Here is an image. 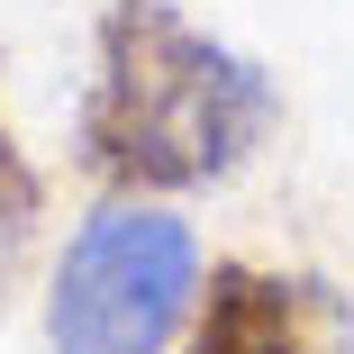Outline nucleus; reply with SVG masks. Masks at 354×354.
<instances>
[{
    "label": "nucleus",
    "instance_id": "nucleus-2",
    "mask_svg": "<svg viewBox=\"0 0 354 354\" xmlns=\"http://www.w3.org/2000/svg\"><path fill=\"white\" fill-rule=\"evenodd\" d=\"M200 300V245L164 200H100L46 291V354H173Z\"/></svg>",
    "mask_w": 354,
    "mask_h": 354
},
{
    "label": "nucleus",
    "instance_id": "nucleus-3",
    "mask_svg": "<svg viewBox=\"0 0 354 354\" xmlns=\"http://www.w3.org/2000/svg\"><path fill=\"white\" fill-rule=\"evenodd\" d=\"M182 354H354V309L318 272L272 263H209Z\"/></svg>",
    "mask_w": 354,
    "mask_h": 354
},
{
    "label": "nucleus",
    "instance_id": "nucleus-4",
    "mask_svg": "<svg viewBox=\"0 0 354 354\" xmlns=\"http://www.w3.org/2000/svg\"><path fill=\"white\" fill-rule=\"evenodd\" d=\"M37 209H46V182H37V164H28V146L10 136V118H0V272L19 263V245H28V227H37Z\"/></svg>",
    "mask_w": 354,
    "mask_h": 354
},
{
    "label": "nucleus",
    "instance_id": "nucleus-1",
    "mask_svg": "<svg viewBox=\"0 0 354 354\" xmlns=\"http://www.w3.org/2000/svg\"><path fill=\"white\" fill-rule=\"evenodd\" d=\"M281 118L254 55L191 28L173 0H109L91 28V91L73 109V155L109 200H173L227 182Z\"/></svg>",
    "mask_w": 354,
    "mask_h": 354
}]
</instances>
